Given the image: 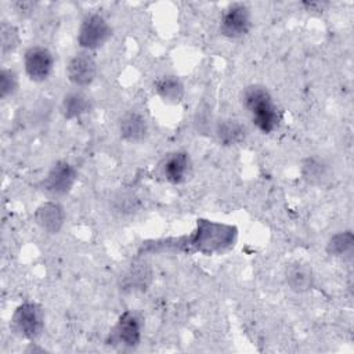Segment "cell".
Returning a JSON list of instances; mask_svg holds the SVG:
<instances>
[{"instance_id": "obj_1", "label": "cell", "mask_w": 354, "mask_h": 354, "mask_svg": "<svg viewBox=\"0 0 354 354\" xmlns=\"http://www.w3.org/2000/svg\"><path fill=\"white\" fill-rule=\"evenodd\" d=\"M238 236L236 227L225 223L199 218L194 234L167 241H156L142 248L144 252H160L165 249L180 250L185 253L221 254L234 248Z\"/></svg>"}, {"instance_id": "obj_2", "label": "cell", "mask_w": 354, "mask_h": 354, "mask_svg": "<svg viewBox=\"0 0 354 354\" xmlns=\"http://www.w3.org/2000/svg\"><path fill=\"white\" fill-rule=\"evenodd\" d=\"M242 105L259 131L270 134L281 124V112L267 87L261 84L245 87L242 91Z\"/></svg>"}, {"instance_id": "obj_3", "label": "cell", "mask_w": 354, "mask_h": 354, "mask_svg": "<svg viewBox=\"0 0 354 354\" xmlns=\"http://www.w3.org/2000/svg\"><path fill=\"white\" fill-rule=\"evenodd\" d=\"M112 36V26L106 18L98 12L86 15L77 29V44L83 51L101 48Z\"/></svg>"}, {"instance_id": "obj_4", "label": "cell", "mask_w": 354, "mask_h": 354, "mask_svg": "<svg viewBox=\"0 0 354 354\" xmlns=\"http://www.w3.org/2000/svg\"><path fill=\"white\" fill-rule=\"evenodd\" d=\"M11 324L22 337L35 342L44 329V311L35 301H24L14 310Z\"/></svg>"}, {"instance_id": "obj_5", "label": "cell", "mask_w": 354, "mask_h": 354, "mask_svg": "<svg viewBox=\"0 0 354 354\" xmlns=\"http://www.w3.org/2000/svg\"><path fill=\"white\" fill-rule=\"evenodd\" d=\"M252 17L250 10L243 3L228 4L220 17V35L228 39H241L250 32Z\"/></svg>"}, {"instance_id": "obj_6", "label": "cell", "mask_w": 354, "mask_h": 354, "mask_svg": "<svg viewBox=\"0 0 354 354\" xmlns=\"http://www.w3.org/2000/svg\"><path fill=\"white\" fill-rule=\"evenodd\" d=\"M77 171L68 160H57L40 181V189L51 196H64L75 185Z\"/></svg>"}, {"instance_id": "obj_7", "label": "cell", "mask_w": 354, "mask_h": 354, "mask_svg": "<svg viewBox=\"0 0 354 354\" xmlns=\"http://www.w3.org/2000/svg\"><path fill=\"white\" fill-rule=\"evenodd\" d=\"M54 54L44 46H30L24 53V68L26 76L36 83L50 77L54 69Z\"/></svg>"}, {"instance_id": "obj_8", "label": "cell", "mask_w": 354, "mask_h": 354, "mask_svg": "<svg viewBox=\"0 0 354 354\" xmlns=\"http://www.w3.org/2000/svg\"><path fill=\"white\" fill-rule=\"evenodd\" d=\"M111 342L124 348H136L141 343L142 321L133 310L123 311L111 330Z\"/></svg>"}, {"instance_id": "obj_9", "label": "cell", "mask_w": 354, "mask_h": 354, "mask_svg": "<svg viewBox=\"0 0 354 354\" xmlns=\"http://www.w3.org/2000/svg\"><path fill=\"white\" fill-rule=\"evenodd\" d=\"M97 61L88 51L73 54L66 64V77L77 88L90 86L97 76Z\"/></svg>"}, {"instance_id": "obj_10", "label": "cell", "mask_w": 354, "mask_h": 354, "mask_svg": "<svg viewBox=\"0 0 354 354\" xmlns=\"http://www.w3.org/2000/svg\"><path fill=\"white\" fill-rule=\"evenodd\" d=\"M35 223L47 234H58L65 223V209L57 201H46L35 210Z\"/></svg>"}, {"instance_id": "obj_11", "label": "cell", "mask_w": 354, "mask_h": 354, "mask_svg": "<svg viewBox=\"0 0 354 354\" xmlns=\"http://www.w3.org/2000/svg\"><path fill=\"white\" fill-rule=\"evenodd\" d=\"M189 166L191 163L188 153L185 151H174L163 159L160 173L170 184H181L187 180Z\"/></svg>"}, {"instance_id": "obj_12", "label": "cell", "mask_w": 354, "mask_h": 354, "mask_svg": "<svg viewBox=\"0 0 354 354\" xmlns=\"http://www.w3.org/2000/svg\"><path fill=\"white\" fill-rule=\"evenodd\" d=\"M119 134L127 142H140L148 134V122L137 111H127L119 119Z\"/></svg>"}, {"instance_id": "obj_13", "label": "cell", "mask_w": 354, "mask_h": 354, "mask_svg": "<svg viewBox=\"0 0 354 354\" xmlns=\"http://www.w3.org/2000/svg\"><path fill=\"white\" fill-rule=\"evenodd\" d=\"M93 108V101L82 88L68 91L61 100V113L65 119L73 120L88 113Z\"/></svg>"}, {"instance_id": "obj_14", "label": "cell", "mask_w": 354, "mask_h": 354, "mask_svg": "<svg viewBox=\"0 0 354 354\" xmlns=\"http://www.w3.org/2000/svg\"><path fill=\"white\" fill-rule=\"evenodd\" d=\"M286 285L296 293H304L314 288L315 275L310 266L303 263H292L285 270Z\"/></svg>"}, {"instance_id": "obj_15", "label": "cell", "mask_w": 354, "mask_h": 354, "mask_svg": "<svg viewBox=\"0 0 354 354\" xmlns=\"http://www.w3.org/2000/svg\"><path fill=\"white\" fill-rule=\"evenodd\" d=\"M332 174V167L324 158L308 156L301 162V176L311 185H325Z\"/></svg>"}, {"instance_id": "obj_16", "label": "cell", "mask_w": 354, "mask_h": 354, "mask_svg": "<svg viewBox=\"0 0 354 354\" xmlns=\"http://www.w3.org/2000/svg\"><path fill=\"white\" fill-rule=\"evenodd\" d=\"M153 91L156 95L167 102L177 104L184 98L185 88L181 79L176 75H162L153 82Z\"/></svg>"}, {"instance_id": "obj_17", "label": "cell", "mask_w": 354, "mask_h": 354, "mask_svg": "<svg viewBox=\"0 0 354 354\" xmlns=\"http://www.w3.org/2000/svg\"><path fill=\"white\" fill-rule=\"evenodd\" d=\"M216 137L220 144L232 147L241 144L246 137V127L236 119H221L216 124Z\"/></svg>"}, {"instance_id": "obj_18", "label": "cell", "mask_w": 354, "mask_h": 354, "mask_svg": "<svg viewBox=\"0 0 354 354\" xmlns=\"http://www.w3.org/2000/svg\"><path fill=\"white\" fill-rule=\"evenodd\" d=\"M353 249H354V235L351 230H344L333 234L325 245L326 253L333 257L351 256Z\"/></svg>"}, {"instance_id": "obj_19", "label": "cell", "mask_w": 354, "mask_h": 354, "mask_svg": "<svg viewBox=\"0 0 354 354\" xmlns=\"http://www.w3.org/2000/svg\"><path fill=\"white\" fill-rule=\"evenodd\" d=\"M21 43L19 30L12 24H8L7 21H3L0 25V48L1 54L12 53Z\"/></svg>"}, {"instance_id": "obj_20", "label": "cell", "mask_w": 354, "mask_h": 354, "mask_svg": "<svg viewBox=\"0 0 354 354\" xmlns=\"http://www.w3.org/2000/svg\"><path fill=\"white\" fill-rule=\"evenodd\" d=\"M19 79L14 69L1 68L0 71V97L3 100L14 95L18 91Z\"/></svg>"}, {"instance_id": "obj_21", "label": "cell", "mask_w": 354, "mask_h": 354, "mask_svg": "<svg viewBox=\"0 0 354 354\" xmlns=\"http://www.w3.org/2000/svg\"><path fill=\"white\" fill-rule=\"evenodd\" d=\"M136 203H137V199L133 195H129V194H122L115 201L116 210H119L122 213H131V212H134Z\"/></svg>"}, {"instance_id": "obj_22", "label": "cell", "mask_w": 354, "mask_h": 354, "mask_svg": "<svg viewBox=\"0 0 354 354\" xmlns=\"http://www.w3.org/2000/svg\"><path fill=\"white\" fill-rule=\"evenodd\" d=\"M12 7L15 8V11L25 15V14H30L32 11H35L36 3H33V1H15V3H12Z\"/></svg>"}, {"instance_id": "obj_23", "label": "cell", "mask_w": 354, "mask_h": 354, "mask_svg": "<svg viewBox=\"0 0 354 354\" xmlns=\"http://www.w3.org/2000/svg\"><path fill=\"white\" fill-rule=\"evenodd\" d=\"M303 7H306L307 11H324V7L326 6V3H321V1H304L301 3Z\"/></svg>"}]
</instances>
